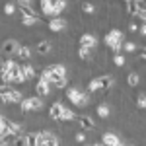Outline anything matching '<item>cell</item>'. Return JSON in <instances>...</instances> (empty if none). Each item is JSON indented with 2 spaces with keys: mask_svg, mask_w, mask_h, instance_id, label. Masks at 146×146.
I'll list each match as a JSON object with an SVG mask.
<instances>
[{
  "mask_svg": "<svg viewBox=\"0 0 146 146\" xmlns=\"http://www.w3.org/2000/svg\"><path fill=\"white\" fill-rule=\"evenodd\" d=\"M66 109V105H62L60 101H53L51 103V107H49V117L53 119V121H60V117H62V111Z\"/></svg>",
  "mask_w": 146,
  "mask_h": 146,
  "instance_id": "cell-5",
  "label": "cell"
},
{
  "mask_svg": "<svg viewBox=\"0 0 146 146\" xmlns=\"http://www.w3.org/2000/svg\"><path fill=\"white\" fill-rule=\"evenodd\" d=\"M121 49H123L125 53H135V51H136V43H135V41H123Z\"/></svg>",
  "mask_w": 146,
  "mask_h": 146,
  "instance_id": "cell-25",
  "label": "cell"
},
{
  "mask_svg": "<svg viewBox=\"0 0 146 146\" xmlns=\"http://www.w3.org/2000/svg\"><path fill=\"white\" fill-rule=\"evenodd\" d=\"M12 146H25V136H23V135L14 136V140H12Z\"/></svg>",
  "mask_w": 146,
  "mask_h": 146,
  "instance_id": "cell-30",
  "label": "cell"
},
{
  "mask_svg": "<svg viewBox=\"0 0 146 146\" xmlns=\"http://www.w3.org/2000/svg\"><path fill=\"white\" fill-rule=\"evenodd\" d=\"M129 31H138V23L131 22V23H129Z\"/></svg>",
  "mask_w": 146,
  "mask_h": 146,
  "instance_id": "cell-34",
  "label": "cell"
},
{
  "mask_svg": "<svg viewBox=\"0 0 146 146\" xmlns=\"http://www.w3.org/2000/svg\"><path fill=\"white\" fill-rule=\"evenodd\" d=\"M10 84L14 86V84H23V76H22V64H14V68H12L10 72Z\"/></svg>",
  "mask_w": 146,
  "mask_h": 146,
  "instance_id": "cell-12",
  "label": "cell"
},
{
  "mask_svg": "<svg viewBox=\"0 0 146 146\" xmlns=\"http://www.w3.org/2000/svg\"><path fill=\"white\" fill-rule=\"evenodd\" d=\"M25 146H39V138H37V133H25Z\"/></svg>",
  "mask_w": 146,
  "mask_h": 146,
  "instance_id": "cell-20",
  "label": "cell"
},
{
  "mask_svg": "<svg viewBox=\"0 0 146 146\" xmlns=\"http://www.w3.org/2000/svg\"><path fill=\"white\" fill-rule=\"evenodd\" d=\"M76 121H78L80 129H84V131H94L96 129V123H94V119L90 115H76Z\"/></svg>",
  "mask_w": 146,
  "mask_h": 146,
  "instance_id": "cell-9",
  "label": "cell"
},
{
  "mask_svg": "<svg viewBox=\"0 0 146 146\" xmlns=\"http://www.w3.org/2000/svg\"><path fill=\"white\" fill-rule=\"evenodd\" d=\"M49 86H51V88H58V90H60V88H66V86H68V80H66V76H60V78H55L51 84H49Z\"/></svg>",
  "mask_w": 146,
  "mask_h": 146,
  "instance_id": "cell-21",
  "label": "cell"
},
{
  "mask_svg": "<svg viewBox=\"0 0 146 146\" xmlns=\"http://www.w3.org/2000/svg\"><path fill=\"white\" fill-rule=\"evenodd\" d=\"M101 144L103 146H121V138L115 133H103L101 135Z\"/></svg>",
  "mask_w": 146,
  "mask_h": 146,
  "instance_id": "cell-8",
  "label": "cell"
},
{
  "mask_svg": "<svg viewBox=\"0 0 146 146\" xmlns=\"http://www.w3.org/2000/svg\"><path fill=\"white\" fill-rule=\"evenodd\" d=\"M20 105H22V111L27 113V111H41L45 103H43V100H41V98L33 96V98H23Z\"/></svg>",
  "mask_w": 146,
  "mask_h": 146,
  "instance_id": "cell-3",
  "label": "cell"
},
{
  "mask_svg": "<svg viewBox=\"0 0 146 146\" xmlns=\"http://www.w3.org/2000/svg\"><path fill=\"white\" fill-rule=\"evenodd\" d=\"M74 138H76V142H84V140H86V135H84L82 131H78V133L74 135Z\"/></svg>",
  "mask_w": 146,
  "mask_h": 146,
  "instance_id": "cell-33",
  "label": "cell"
},
{
  "mask_svg": "<svg viewBox=\"0 0 146 146\" xmlns=\"http://www.w3.org/2000/svg\"><path fill=\"white\" fill-rule=\"evenodd\" d=\"M86 146H94V144H86Z\"/></svg>",
  "mask_w": 146,
  "mask_h": 146,
  "instance_id": "cell-36",
  "label": "cell"
},
{
  "mask_svg": "<svg viewBox=\"0 0 146 146\" xmlns=\"http://www.w3.org/2000/svg\"><path fill=\"white\" fill-rule=\"evenodd\" d=\"M39 8L41 12L49 16V18H53V0H43V2H39Z\"/></svg>",
  "mask_w": 146,
  "mask_h": 146,
  "instance_id": "cell-18",
  "label": "cell"
},
{
  "mask_svg": "<svg viewBox=\"0 0 146 146\" xmlns=\"http://www.w3.org/2000/svg\"><path fill=\"white\" fill-rule=\"evenodd\" d=\"M125 62H127V56L121 55V53L113 56V64H115V66H125Z\"/></svg>",
  "mask_w": 146,
  "mask_h": 146,
  "instance_id": "cell-29",
  "label": "cell"
},
{
  "mask_svg": "<svg viewBox=\"0 0 146 146\" xmlns=\"http://www.w3.org/2000/svg\"><path fill=\"white\" fill-rule=\"evenodd\" d=\"M41 144H43V146H60V144H58V138H56V136H51V138H47L45 142H41Z\"/></svg>",
  "mask_w": 146,
  "mask_h": 146,
  "instance_id": "cell-32",
  "label": "cell"
},
{
  "mask_svg": "<svg viewBox=\"0 0 146 146\" xmlns=\"http://www.w3.org/2000/svg\"><path fill=\"white\" fill-rule=\"evenodd\" d=\"M144 58H146V51H144V49H140V60H144Z\"/></svg>",
  "mask_w": 146,
  "mask_h": 146,
  "instance_id": "cell-35",
  "label": "cell"
},
{
  "mask_svg": "<svg viewBox=\"0 0 146 146\" xmlns=\"http://www.w3.org/2000/svg\"><path fill=\"white\" fill-rule=\"evenodd\" d=\"M136 107H138V109H144V107H146V98H144V94H138V98H136Z\"/></svg>",
  "mask_w": 146,
  "mask_h": 146,
  "instance_id": "cell-31",
  "label": "cell"
},
{
  "mask_svg": "<svg viewBox=\"0 0 146 146\" xmlns=\"http://www.w3.org/2000/svg\"><path fill=\"white\" fill-rule=\"evenodd\" d=\"M82 12L86 14V16H92V14H96V6L92 4V2H82Z\"/></svg>",
  "mask_w": 146,
  "mask_h": 146,
  "instance_id": "cell-24",
  "label": "cell"
},
{
  "mask_svg": "<svg viewBox=\"0 0 146 146\" xmlns=\"http://www.w3.org/2000/svg\"><path fill=\"white\" fill-rule=\"evenodd\" d=\"M35 51H37L39 55H49V53L53 51V43H51L49 39H41L39 43H35Z\"/></svg>",
  "mask_w": 146,
  "mask_h": 146,
  "instance_id": "cell-14",
  "label": "cell"
},
{
  "mask_svg": "<svg viewBox=\"0 0 146 146\" xmlns=\"http://www.w3.org/2000/svg\"><path fill=\"white\" fill-rule=\"evenodd\" d=\"M18 58H22L23 62H27L29 58H31V47L29 45H20V49H18Z\"/></svg>",
  "mask_w": 146,
  "mask_h": 146,
  "instance_id": "cell-15",
  "label": "cell"
},
{
  "mask_svg": "<svg viewBox=\"0 0 146 146\" xmlns=\"http://www.w3.org/2000/svg\"><path fill=\"white\" fill-rule=\"evenodd\" d=\"M68 22L64 18H51L49 20V29L53 31V33H60V31H64L66 29Z\"/></svg>",
  "mask_w": 146,
  "mask_h": 146,
  "instance_id": "cell-6",
  "label": "cell"
},
{
  "mask_svg": "<svg viewBox=\"0 0 146 146\" xmlns=\"http://www.w3.org/2000/svg\"><path fill=\"white\" fill-rule=\"evenodd\" d=\"M98 82H100V92H107L113 88L115 78H113L111 74H103V76H98Z\"/></svg>",
  "mask_w": 146,
  "mask_h": 146,
  "instance_id": "cell-11",
  "label": "cell"
},
{
  "mask_svg": "<svg viewBox=\"0 0 146 146\" xmlns=\"http://www.w3.org/2000/svg\"><path fill=\"white\" fill-rule=\"evenodd\" d=\"M78 43H80V47L94 51L96 45H98V39H96V35H94V33H82V35H80V39H78Z\"/></svg>",
  "mask_w": 146,
  "mask_h": 146,
  "instance_id": "cell-4",
  "label": "cell"
},
{
  "mask_svg": "<svg viewBox=\"0 0 146 146\" xmlns=\"http://www.w3.org/2000/svg\"><path fill=\"white\" fill-rule=\"evenodd\" d=\"M22 76H23V82H29V80H33L37 74H35V66L33 64H29V62H23L22 64Z\"/></svg>",
  "mask_w": 146,
  "mask_h": 146,
  "instance_id": "cell-13",
  "label": "cell"
},
{
  "mask_svg": "<svg viewBox=\"0 0 146 146\" xmlns=\"http://www.w3.org/2000/svg\"><path fill=\"white\" fill-rule=\"evenodd\" d=\"M12 90H14V86H10V84H0V98H8Z\"/></svg>",
  "mask_w": 146,
  "mask_h": 146,
  "instance_id": "cell-26",
  "label": "cell"
},
{
  "mask_svg": "<svg viewBox=\"0 0 146 146\" xmlns=\"http://www.w3.org/2000/svg\"><path fill=\"white\" fill-rule=\"evenodd\" d=\"M78 56H80V60H84V62H90L92 58H94V53H92L90 49H84V47H80V49H78Z\"/></svg>",
  "mask_w": 146,
  "mask_h": 146,
  "instance_id": "cell-19",
  "label": "cell"
},
{
  "mask_svg": "<svg viewBox=\"0 0 146 146\" xmlns=\"http://www.w3.org/2000/svg\"><path fill=\"white\" fill-rule=\"evenodd\" d=\"M64 96H66V100L70 101L72 105H76L80 109L88 107V103H90V94H84V92H80L78 88H66Z\"/></svg>",
  "mask_w": 146,
  "mask_h": 146,
  "instance_id": "cell-1",
  "label": "cell"
},
{
  "mask_svg": "<svg viewBox=\"0 0 146 146\" xmlns=\"http://www.w3.org/2000/svg\"><path fill=\"white\" fill-rule=\"evenodd\" d=\"M18 49H20V43L16 41V39H6L4 43H2V53L6 56H12L18 53Z\"/></svg>",
  "mask_w": 146,
  "mask_h": 146,
  "instance_id": "cell-7",
  "label": "cell"
},
{
  "mask_svg": "<svg viewBox=\"0 0 146 146\" xmlns=\"http://www.w3.org/2000/svg\"><path fill=\"white\" fill-rule=\"evenodd\" d=\"M96 92H100V82H98V78L88 82V94H96Z\"/></svg>",
  "mask_w": 146,
  "mask_h": 146,
  "instance_id": "cell-28",
  "label": "cell"
},
{
  "mask_svg": "<svg viewBox=\"0 0 146 146\" xmlns=\"http://www.w3.org/2000/svg\"><path fill=\"white\" fill-rule=\"evenodd\" d=\"M125 35L121 29H109L107 33H105V37H103V41H105V45L109 47L111 51H115V55H119L121 53V45H123V39Z\"/></svg>",
  "mask_w": 146,
  "mask_h": 146,
  "instance_id": "cell-2",
  "label": "cell"
},
{
  "mask_svg": "<svg viewBox=\"0 0 146 146\" xmlns=\"http://www.w3.org/2000/svg\"><path fill=\"white\" fill-rule=\"evenodd\" d=\"M74 119H76V113L72 111V109H64L62 111V117H60V123H70Z\"/></svg>",
  "mask_w": 146,
  "mask_h": 146,
  "instance_id": "cell-23",
  "label": "cell"
},
{
  "mask_svg": "<svg viewBox=\"0 0 146 146\" xmlns=\"http://www.w3.org/2000/svg\"><path fill=\"white\" fill-rule=\"evenodd\" d=\"M127 82H129V86H131V88H136V86L140 84V76L136 74L135 70H133V72H129V76H127Z\"/></svg>",
  "mask_w": 146,
  "mask_h": 146,
  "instance_id": "cell-22",
  "label": "cell"
},
{
  "mask_svg": "<svg viewBox=\"0 0 146 146\" xmlns=\"http://www.w3.org/2000/svg\"><path fill=\"white\" fill-rule=\"evenodd\" d=\"M16 8H18L16 2H6V4H4V14H6V16H14V14H16Z\"/></svg>",
  "mask_w": 146,
  "mask_h": 146,
  "instance_id": "cell-27",
  "label": "cell"
},
{
  "mask_svg": "<svg viewBox=\"0 0 146 146\" xmlns=\"http://www.w3.org/2000/svg\"><path fill=\"white\" fill-rule=\"evenodd\" d=\"M41 22V16H22V25L23 27H33L35 23H39Z\"/></svg>",
  "mask_w": 146,
  "mask_h": 146,
  "instance_id": "cell-17",
  "label": "cell"
},
{
  "mask_svg": "<svg viewBox=\"0 0 146 146\" xmlns=\"http://www.w3.org/2000/svg\"><path fill=\"white\" fill-rule=\"evenodd\" d=\"M96 113H98V117H100V119H107V117L111 115V109H109V105H107V103H100V105L96 107Z\"/></svg>",
  "mask_w": 146,
  "mask_h": 146,
  "instance_id": "cell-16",
  "label": "cell"
},
{
  "mask_svg": "<svg viewBox=\"0 0 146 146\" xmlns=\"http://www.w3.org/2000/svg\"><path fill=\"white\" fill-rule=\"evenodd\" d=\"M35 92H37V98H47L49 94H51V86H49V82H45V80H37V84H35Z\"/></svg>",
  "mask_w": 146,
  "mask_h": 146,
  "instance_id": "cell-10",
  "label": "cell"
}]
</instances>
